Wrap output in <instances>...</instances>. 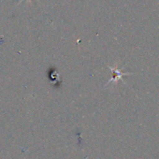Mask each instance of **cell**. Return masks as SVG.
I'll return each instance as SVG.
<instances>
[{
    "mask_svg": "<svg viewBox=\"0 0 159 159\" xmlns=\"http://www.w3.org/2000/svg\"><path fill=\"white\" fill-rule=\"evenodd\" d=\"M111 71H112V76H113V77L110 80L108 84H110V83L112 82V81L116 82V80H117V79H122V76H123V75H128V73H123V72H121L120 70L115 69V68H111Z\"/></svg>",
    "mask_w": 159,
    "mask_h": 159,
    "instance_id": "cell-1",
    "label": "cell"
}]
</instances>
